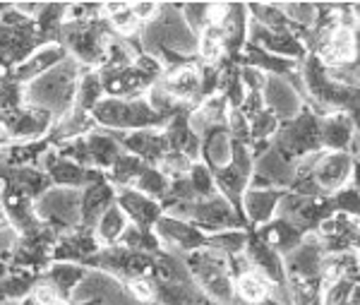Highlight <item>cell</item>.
<instances>
[{
    "mask_svg": "<svg viewBox=\"0 0 360 305\" xmlns=\"http://www.w3.org/2000/svg\"><path fill=\"white\" fill-rule=\"evenodd\" d=\"M139 49L147 56H159L161 51L185 56L197 61V34L190 32L180 15L178 3H161L159 15L149 25L139 27Z\"/></svg>",
    "mask_w": 360,
    "mask_h": 305,
    "instance_id": "cell-1",
    "label": "cell"
},
{
    "mask_svg": "<svg viewBox=\"0 0 360 305\" xmlns=\"http://www.w3.org/2000/svg\"><path fill=\"white\" fill-rule=\"evenodd\" d=\"M79 73H82V66L68 56L49 73L39 75L37 80L25 85V104L44 108L53 118H60L75 108V89H77Z\"/></svg>",
    "mask_w": 360,
    "mask_h": 305,
    "instance_id": "cell-2",
    "label": "cell"
},
{
    "mask_svg": "<svg viewBox=\"0 0 360 305\" xmlns=\"http://www.w3.org/2000/svg\"><path fill=\"white\" fill-rule=\"evenodd\" d=\"M91 120L98 130H106L111 135L135 132V130H164L166 120L149 106L147 99H108L91 108Z\"/></svg>",
    "mask_w": 360,
    "mask_h": 305,
    "instance_id": "cell-3",
    "label": "cell"
},
{
    "mask_svg": "<svg viewBox=\"0 0 360 305\" xmlns=\"http://www.w3.org/2000/svg\"><path fill=\"white\" fill-rule=\"evenodd\" d=\"M113 39L111 27L103 17L89 22H70L65 20L58 34V44L68 51L75 63L86 70H98L106 63V44Z\"/></svg>",
    "mask_w": 360,
    "mask_h": 305,
    "instance_id": "cell-4",
    "label": "cell"
},
{
    "mask_svg": "<svg viewBox=\"0 0 360 305\" xmlns=\"http://www.w3.org/2000/svg\"><path fill=\"white\" fill-rule=\"evenodd\" d=\"M37 216L58 238L79 228V190L72 187H49L34 199Z\"/></svg>",
    "mask_w": 360,
    "mask_h": 305,
    "instance_id": "cell-5",
    "label": "cell"
},
{
    "mask_svg": "<svg viewBox=\"0 0 360 305\" xmlns=\"http://www.w3.org/2000/svg\"><path fill=\"white\" fill-rule=\"evenodd\" d=\"M271 147H276L291 161L322 151V144H319V118L312 111L303 108L293 120H286L278 125L276 135L271 137Z\"/></svg>",
    "mask_w": 360,
    "mask_h": 305,
    "instance_id": "cell-6",
    "label": "cell"
},
{
    "mask_svg": "<svg viewBox=\"0 0 360 305\" xmlns=\"http://www.w3.org/2000/svg\"><path fill=\"white\" fill-rule=\"evenodd\" d=\"M214 173V185L221 197L229 199L236 209H240V197L250 185V175H252V154H250L248 144L233 142L231 151V161L224 168H217Z\"/></svg>",
    "mask_w": 360,
    "mask_h": 305,
    "instance_id": "cell-7",
    "label": "cell"
},
{
    "mask_svg": "<svg viewBox=\"0 0 360 305\" xmlns=\"http://www.w3.org/2000/svg\"><path fill=\"white\" fill-rule=\"evenodd\" d=\"M190 224H195L205 236L219 231H229V228H245V219H243L240 209H236L221 195H214L207 199H195L193 214H190Z\"/></svg>",
    "mask_w": 360,
    "mask_h": 305,
    "instance_id": "cell-8",
    "label": "cell"
},
{
    "mask_svg": "<svg viewBox=\"0 0 360 305\" xmlns=\"http://www.w3.org/2000/svg\"><path fill=\"white\" fill-rule=\"evenodd\" d=\"M358 166V159L348 151H319L315 168H312V180L317 183L319 192L324 197H332L341 187L353 185V168ZM358 187V185H353Z\"/></svg>",
    "mask_w": 360,
    "mask_h": 305,
    "instance_id": "cell-9",
    "label": "cell"
},
{
    "mask_svg": "<svg viewBox=\"0 0 360 305\" xmlns=\"http://www.w3.org/2000/svg\"><path fill=\"white\" fill-rule=\"evenodd\" d=\"M152 231H154L156 240H159L161 250L173 252V255H180V257L190 255V252H195L207 245V236L195 224L171 219V216H161V219L154 224Z\"/></svg>",
    "mask_w": 360,
    "mask_h": 305,
    "instance_id": "cell-10",
    "label": "cell"
},
{
    "mask_svg": "<svg viewBox=\"0 0 360 305\" xmlns=\"http://www.w3.org/2000/svg\"><path fill=\"white\" fill-rule=\"evenodd\" d=\"M324 252L322 243L315 233H307L295 248L283 255V272L286 279H303V281H322V265H324Z\"/></svg>",
    "mask_w": 360,
    "mask_h": 305,
    "instance_id": "cell-11",
    "label": "cell"
},
{
    "mask_svg": "<svg viewBox=\"0 0 360 305\" xmlns=\"http://www.w3.org/2000/svg\"><path fill=\"white\" fill-rule=\"evenodd\" d=\"M295 178V166L286 154L269 147L264 154L252 159V175L248 187H274V190H288Z\"/></svg>",
    "mask_w": 360,
    "mask_h": 305,
    "instance_id": "cell-12",
    "label": "cell"
},
{
    "mask_svg": "<svg viewBox=\"0 0 360 305\" xmlns=\"http://www.w3.org/2000/svg\"><path fill=\"white\" fill-rule=\"evenodd\" d=\"M98 80L103 87V97L108 99H139L147 94V89L156 82H152L147 75H142L135 66L127 68H98Z\"/></svg>",
    "mask_w": 360,
    "mask_h": 305,
    "instance_id": "cell-13",
    "label": "cell"
},
{
    "mask_svg": "<svg viewBox=\"0 0 360 305\" xmlns=\"http://www.w3.org/2000/svg\"><path fill=\"white\" fill-rule=\"evenodd\" d=\"M0 120L8 127L10 142H39V139H46L56 118L49 111L25 104V108H20L13 116H3Z\"/></svg>",
    "mask_w": 360,
    "mask_h": 305,
    "instance_id": "cell-14",
    "label": "cell"
},
{
    "mask_svg": "<svg viewBox=\"0 0 360 305\" xmlns=\"http://www.w3.org/2000/svg\"><path fill=\"white\" fill-rule=\"evenodd\" d=\"M262 101L264 108L271 116H276L281 123L293 120L300 111L305 108V99L295 87L288 82V77H266L262 87Z\"/></svg>",
    "mask_w": 360,
    "mask_h": 305,
    "instance_id": "cell-15",
    "label": "cell"
},
{
    "mask_svg": "<svg viewBox=\"0 0 360 305\" xmlns=\"http://www.w3.org/2000/svg\"><path fill=\"white\" fill-rule=\"evenodd\" d=\"M115 204H118L120 212L125 214L127 224L142 228V231H152L156 221L164 216L161 202L144 197L142 192L132 190V187H120V190L115 192Z\"/></svg>",
    "mask_w": 360,
    "mask_h": 305,
    "instance_id": "cell-16",
    "label": "cell"
},
{
    "mask_svg": "<svg viewBox=\"0 0 360 305\" xmlns=\"http://www.w3.org/2000/svg\"><path fill=\"white\" fill-rule=\"evenodd\" d=\"M283 190H274V187H248L240 197V214L248 226H264L276 216L278 199H281Z\"/></svg>",
    "mask_w": 360,
    "mask_h": 305,
    "instance_id": "cell-17",
    "label": "cell"
},
{
    "mask_svg": "<svg viewBox=\"0 0 360 305\" xmlns=\"http://www.w3.org/2000/svg\"><path fill=\"white\" fill-rule=\"evenodd\" d=\"M115 187L108 180L94 185H84L79 190V228L82 231H91L98 216L106 212L111 204H115Z\"/></svg>",
    "mask_w": 360,
    "mask_h": 305,
    "instance_id": "cell-18",
    "label": "cell"
},
{
    "mask_svg": "<svg viewBox=\"0 0 360 305\" xmlns=\"http://www.w3.org/2000/svg\"><path fill=\"white\" fill-rule=\"evenodd\" d=\"M115 137H118L123 151L137 156V159L144 161L147 166H156L161 156L168 151V144L161 130H135V132L115 135Z\"/></svg>",
    "mask_w": 360,
    "mask_h": 305,
    "instance_id": "cell-19",
    "label": "cell"
},
{
    "mask_svg": "<svg viewBox=\"0 0 360 305\" xmlns=\"http://www.w3.org/2000/svg\"><path fill=\"white\" fill-rule=\"evenodd\" d=\"M248 25H250L248 5L226 3V13H224V20L219 22V29H221V37H224L226 56L233 58V61L248 44Z\"/></svg>",
    "mask_w": 360,
    "mask_h": 305,
    "instance_id": "cell-20",
    "label": "cell"
},
{
    "mask_svg": "<svg viewBox=\"0 0 360 305\" xmlns=\"http://www.w3.org/2000/svg\"><path fill=\"white\" fill-rule=\"evenodd\" d=\"M159 82L176 101L185 104V106L193 108L202 101L200 99V70H197V63H188V66L168 70Z\"/></svg>",
    "mask_w": 360,
    "mask_h": 305,
    "instance_id": "cell-21",
    "label": "cell"
},
{
    "mask_svg": "<svg viewBox=\"0 0 360 305\" xmlns=\"http://www.w3.org/2000/svg\"><path fill=\"white\" fill-rule=\"evenodd\" d=\"M65 58H68V51L63 49L60 44H41L25 63H20V66L10 73V80H15L17 85L25 87L32 80H37L39 75L49 73L51 68H56L58 63H63Z\"/></svg>",
    "mask_w": 360,
    "mask_h": 305,
    "instance_id": "cell-22",
    "label": "cell"
},
{
    "mask_svg": "<svg viewBox=\"0 0 360 305\" xmlns=\"http://www.w3.org/2000/svg\"><path fill=\"white\" fill-rule=\"evenodd\" d=\"M358 135V125L344 111H336L319 118V144L322 151H348L353 137Z\"/></svg>",
    "mask_w": 360,
    "mask_h": 305,
    "instance_id": "cell-23",
    "label": "cell"
},
{
    "mask_svg": "<svg viewBox=\"0 0 360 305\" xmlns=\"http://www.w3.org/2000/svg\"><path fill=\"white\" fill-rule=\"evenodd\" d=\"M245 257L252 267V272L262 274L269 284H286V272H283V260L276 250H271L264 240H259L255 233H250Z\"/></svg>",
    "mask_w": 360,
    "mask_h": 305,
    "instance_id": "cell-24",
    "label": "cell"
},
{
    "mask_svg": "<svg viewBox=\"0 0 360 305\" xmlns=\"http://www.w3.org/2000/svg\"><path fill=\"white\" fill-rule=\"evenodd\" d=\"M94 130H96V125H94V120H91V116L79 108H72V111H68L65 116L53 120L49 135H46V142L51 147H58V144L68 142V139L86 137V135Z\"/></svg>",
    "mask_w": 360,
    "mask_h": 305,
    "instance_id": "cell-25",
    "label": "cell"
},
{
    "mask_svg": "<svg viewBox=\"0 0 360 305\" xmlns=\"http://www.w3.org/2000/svg\"><path fill=\"white\" fill-rule=\"evenodd\" d=\"M255 236H257L259 240H264L271 250H276L278 255L283 257V255H288V252H291L295 245H298L300 240L307 236V233L300 231V228H295L293 224H288V221L274 216L269 224L259 226Z\"/></svg>",
    "mask_w": 360,
    "mask_h": 305,
    "instance_id": "cell-26",
    "label": "cell"
},
{
    "mask_svg": "<svg viewBox=\"0 0 360 305\" xmlns=\"http://www.w3.org/2000/svg\"><path fill=\"white\" fill-rule=\"evenodd\" d=\"M86 149H89V159H91V168H98V171L108 173V168L113 166L115 159L123 154V147H120L118 137L106 130H96L89 132L84 137Z\"/></svg>",
    "mask_w": 360,
    "mask_h": 305,
    "instance_id": "cell-27",
    "label": "cell"
},
{
    "mask_svg": "<svg viewBox=\"0 0 360 305\" xmlns=\"http://www.w3.org/2000/svg\"><path fill=\"white\" fill-rule=\"evenodd\" d=\"M231 151H233V139L226 132V127H212L205 137H202V163L212 171L224 168L231 161Z\"/></svg>",
    "mask_w": 360,
    "mask_h": 305,
    "instance_id": "cell-28",
    "label": "cell"
},
{
    "mask_svg": "<svg viewBox=\"0 0 360 305\" xmlns=\"http://www.w3.org/2000/svg\"><path fill=\"white\" fill-rule=\"evenodd\" d=\"M84 272H86V269L82 265H70V262H51V265L46 267L39 277L49 281V284L58 291V296L68 303L70 296H72V291L77 289V284L82 281Z\"/></svg>",
    "mask_w": 360,
    "mask_h": 305,
    "instance_id": "cell-29",
    "label": "cell"
},
{
    "mask_svg": "<svg viewBox=\"0 0 360 305\" xmlns=\"http://www.w3.org/2000/svg\"><path fill=\"white\" fill-rule=\"evenodd\" d=\"M130 226L125 219V214L120 212L118 204H111V207L106 209L101 216H98V221L91 228V233H94L98 248H111V245H118L120 238H123L125 228Z\"/></svg>",
    "mask_w": 360,
    "mask_h": 305,
    "instance_id": "cell-30",
    "label": "cell"
},
{
    "mask_svg": "<svg viewBox=\"0 0 360 305\" xmlns=\"http://www.w3.org/2000/svg\"><path fill=\"white\" fill-rule=\"evenodd\" d=\"M103 99V87L101 80H98L96 70H86L82 68L77 80V89H75V108L84 111V113H91V108L96 106Z\"/></svg>",
    "mask_w": 360,
    "mask_h": 305,
    "instance_id": "cell-31",
    "label": "cell"
},
{
    "mask_svg": "<svg viewBox=\"0 0 360 305\" xmlns=\"http://www.w3.org/2000/svg\"><path fill=\"white\" fill-rule=\"evenodd\" d=\"M34 281H37V274L10 267V272L0 279V301H10V303L25 301V298L32 296Z\"/></svg>",
    "mask_w": 360,
    "mask_h": 305,
    "instance_id": "cell-32",
    "label": "cell"
},
{
    "mask_svg": "<svg viewBox=\"0 0 360 305\" xmlns=\"http://www.w3.org/2000/svg\"><path fill=\"white\" fill-rule=\"evenodd\" d=\"M144 168H147V163L139 161L137 156H132V154H127V151H123V154L115 159L113 166L108 168L106 178H108V183L115 187V190H120V187H132Z\"/></svg>",
    "mask_w": 360,
    "mask_h": 305,
    "instance_id": "cell-33",
    "label": "cell"
},
{
    "mask_svg": "<svg viewBox=\"0 0 360 305\" xmlns=\"http://www.w3.org/2000/svg\"><path fill=\"white\" fill-rule=\"evenodd\" d=\"M233 286H236V301H243L245 305H257L259 301H264V298L269 296L271 284L262 274L250 269V272L233 279Z\"/></svg>",
    "mask_w": 360,
    "mask_h": 305,
    "instance_id": "cell-34",
    "label": "cell"
},
{
    "mask_svg": "<svg viewBox=\"0 0 360 305\" xmlns=\"http://www.w3.org/2000/svg\"><path fill=\"white\" fill-rule=\"evenodd\" d=\"M248 240H250L248 228H229V231H219L207 236V248H214L217 252H221L224 257H236L245 252Z\"/></svg>",
    "mask_w": 360,
    "mask_h": 305,
    "instance_id": "cell-35",
    "label": "cell"
},
{
    "mask_svg": "<svg viewBox=\"0 0 360 305\" xmlns=\"http://www.w3.org/2000/svg\"><path fill=\"white\" fill-rule=\"evenodd\" d=\"M197 291L214 305H231L236 303V286L231 274H217V277H209L200 284H195Z\"/></svg>",
    "mask_w": 360,
    "mask_h": 305,
    "instance_id": "cell-36",
    "label": "cell"
},
{
    "mask_svg": "<svg viewBox=\"0 0 360 305\" xmlns=\"http://www.w3.org/2000/svg\"><path fill=\"white\" fill-rule=\"evenodd\" d=\"M168 187H171V180H168L156 166H147L142 173H139V178L135 180L132 190L142 192L144 197L156 199V202H164L168 197Z\"/></svg>",
    "mask_w": 360,
    "mask_h": 305,
    "instance_id": "cell-37",
    "label": "cell"
},
{
    "mask_svg": "<svg viewBox=\"0 0 360 305\" xmlns=\"http://www.w3.org/2000/svg\"><path fill=\"white\" fill-rule=\"evenodd\" d=\"M356 289H358V281H351L346 277L329 281L319 291V305H346Z\"/></svg>",
    "mask_w": 360,
    "mask_h": 305,
    "instance_id": "cell-38",
    "label": "cell"
},
{
    "mask_svg": "<svg viewBox=\"0 0 360 305\" xmlns=\"http://www.w3.org/2000/svg\"><path fill=\"white\" fill-rule=\"evenodd\" d=\"M180 15H183L185 25L190 27V32L200 37L205 29L212 25V3H183L178 5Z\"/></svg>",
    "mask_w": 360,
    "mask_h": 305,
    "instance_id": "cell-39",
    "label": "cell"
},
{
    "mask_svg": "<svg viewBox=\"0 0 360 305\" xmlns=\"http://www.w3.org/2000/svg\"><path fill=\"white\" fill-rule=\"evenodd\" d=\"M188 180H190V187H193V192H195L197 199H207V197L219 195L217 185H214L212 168H207L202 161L193 163V168H190V173H188Z\"/></svg>",
    "mask_w": 360,
    "mask_h": 305,
    "instance_id": "cell-40",
    "label": "cell"
},
{
    "mask_svg": "<svg viewBox=\"0 0 360 305\" xmlns=\"http://www.w3.org/2000/svg\"><path fill=\"white\" fill-rule=\"evenodd\" d=\"M20 108H25V87L17 85L15 80L5 77L3 87H0V118L13 116Z\"/></svg>",
    "mask_w": 360,
    "mask_h": 305,
    "instance_id": "cell-41",
    "label": "cell"
},
{
    "mask_svg": "<svg viewBox=\"0 0 360 305\" xmlns=\"http://www.w3.org/2000/svg\"><path fill=\"white\" fill-rule=\"evenodd\" d=\"M278 125H281V120L264 108L262 113L250 118V142H259V139H262V142H271V137L276 135Z\"/></svg>",
    "mask_w": 360,
    "mask_h": 305,
    "instance_id": "cell-42",
    "label": "cell"
},
{
    "mask_svg": "<svg viewBox=\"0 0 360 305\" xmlns=\"http://www.w3.org/2000/svg\"><path fill=\"white\" fill-rule=\"evenodd\" d=\"M156 168H159L168 180H176V178H185V175L190 173L193 161L185 154H180V151H166L159 159V163H156Z\"/></svg>",
    "mask_w": 360,
    "mask_h": 305,
    "instance_id": "cell-43",
    "label": "cell"
},
{
    "mask_svg": "<svg viewBox=\"0 0 360 305\" xmlns=\"http://www.w3.org/2000/svg\"><path fill=\"white\" fill-rule=\"evenodd\" d=\"M329 199H332L334 212L346 214V216H356V219H358V204H360L358 187L346 185V187H341L339 192H334V195L329 197Z\"/></svg>",
    "mask_w": 360,
    "mask_h": 305,
    "instance_id": "cell-44",
    "label": "cell"
},
{
    "mask_svg": "<svg viewBox=\"0 0 360 305\" xmlns=\"http://www.w3.org/2000/svg\"><path fill=\"white\" fill-rule=\"evenodd\" d=\"M226 132L231 135L233 142L250 144V120L238 108L229 111V118H226Z\"/></svg>",
    "mask_w": 360,
    "mask_h": 305,
    "instance_id": "cell-45",
    "label": "cell"
},
{
    "mask_svg": "<svg viewBox=\"0 0 360 305\" xmlns=\"http://www.w3.org/2000/svg\"><path fill=\"white\" fill-rule=\"evenodd\" d=\"M238 75H240V82H243V87H245V92H262V87L266 82V75L259 73L257 68L240 66Z\"/></svg>",
    "mask_w": 360,
    "mask_h": 305,
    "instance_id": "cell-46",
    "label": "cell"
},
{
    "mask_svg": "<svg viewBox=\"0 0 360 305\" xmlns=\"http://www.w3.org/2000/svg\"><path fill=\"white\" fill-rule=\"evenodd\" d=\"M130 8H132V15L137 17V22L144 27V25H149V22H152L156 15H159L161 3H154V0H144V3H130Z\"/></svg>",
    "mask_w": 360,
    "mask_h": 305,
    "instance_id": "cell-47",
    "label": "cell"
},
{
    "mask_svg": "<svg viewBox=\"0 0 360 305\" xmlns=\"http://www.w3.org/2000/svg\"><path fill=\"white\" fill-rule=\"evenodd\" d=\"M17 243H20V236H17L13 228L10 226L0 228V260L8 262L10 255H13L15 248H17Z\"/></svg>",
    "mask_w": 360,
    "mask_h": 305,
    "instance_id": "cell-48",
    "label": "cell"
},
{
    "mask_svg": "<svg viewBox=\"0 0 360 305\" xmlns=\"http://www.w3.org/2000/svg\"><path fill=\"white\" fill-rule=\"evenodd\" d=\"M240 111L243 116L250 120V118H255L257 113H262L264 111V101H262V92H248V97H245V101L240 104Z\"/></svg>",
    "mask_w": 360,
    "mask_h": 305,
    "instance_id": "cell-49",
    "label": "cell"
},
{
    "mask_svg": "<svg viewBox=\"0 0 360 305\" xmlns=\"http://www.w3.org/2000/svg\"><path fill=\"white\" fill-rule=\"evenodd\" d=\"M75 305H101L98 301H89V303H75Z\"/></svg>",
    "mask_w": 360,
    "mask_h": 305,
    "instance_id": "cell-50",
    "label": "cell"
},
{
    "mask_svg": "<svg viewBox=\"0 0 360 305\" xmlns=\"http://www.w3.org/2000/svg\"><path fill=\"white\" fill-rule=\"evenodd\" d=\"M8 8V3H0V15H3V10Z\"/></svg>",
    "mask_w": 360,
    "mask_h": 305,
    "instance_id": "cell-51",
    "label": "cell"
},
{
    "mask_svg": "<svg viewBox=\"0 0 360 305\" xmlns=\"http://www.w3.org/2000/svg\"><path fill=\"white\" fill-rule=\"evenodd\" d=\"M315 305H319V301H317V303H315Z\"/></svg>",
    "mask_w": 360,
    "mask_h": 305,
    "instance_id": "cell-52",
    "label": "cell"
}]
</instances>
